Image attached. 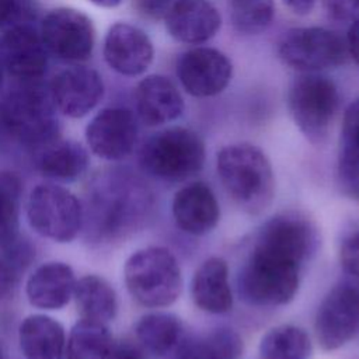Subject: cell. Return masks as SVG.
Returning a JSON list of instances; mask_svg holds the SVG:
<instances>
[{
	"mask_svg": "<svg viewBox=\"0 0 359 359\" xmlns=\"http://www.w3.org/2000/svg\"><path fill=\"white\" fill-rule=\"evenodd\" d=\"M164 20L170 35L184 43H203L222 25L220 13L208 0H174Z\"/></svg>",
	"mask_w": 359,
	"mask_h": 359,
	"instance_id": "19",
	"label": "cell"
},
{
	"mask_svg": "<svg viewBox=\"0 0 359 359\" xmlns=\"http://www.w3.org/2000/svg\"><path fill=\"white\" fill-rule=\"evenodd\" d=\"M244 344L237 331L217 327L208 332L182 338L172 359H241Z\"/></svg>",
	"mask_w": 359,
	"mask_h": 359,
	"instance_id": "25",
	"label": "cell"
},
{
	"mask_svg": "<svg viewBox=\"0 0 359 359\" xmlns=\"http://www.w3.org/2000/svg\"><path fill=\"white\" fill-rule=\"evenodd\" d=\"M0 60L4 70L21 83L39 81L46 73L49 53L39 31L21 25L0 34Z\"/></svg>",
	"mask_w": 359,
	"mask_h": 359,
	"instance_id": "15",
	"label": "cell"
},
{
	"mask_svg": "<svg viewBox=\"0 0 359 359\" xmlns=\"http://www.w3.org/2000/svg\"><path fill=\"white\" fill-rule=\"evenodd\" d=\"M137 118L122 107H108L95 114L86 126V143L93 154L107 161H121L137 143Z\"/></svg>",
	"mask_w": 359,
	"mask_h": 359,
	"instance_id": "12",
	"label": "cell"
},
{
	"mask_svg": "<svg viewBox=\"0 0 359 359\" xmlns=\"http://www.w3.org/2000/svg\"><path fill=\"white\" fill-rule=\"evenodd\" d=\"M56 109L69 118L88 115L104 97L101 74L87 66L74 65L55 76L49 86Z\"/></svg>",
	"mask_w": 359,
	"mask_h": 359,
	"instance_id": "13",
	"label": "cell"
},
{
	"mask_svg": "<svg viewBox=\"0 0 359 359\" xmlns=\"http://www.w3.org/2000/svg\"><path fill=\"white\" fill-rule=\"evenodd\" d=\"M205 156V143L196 132L174 126L156 132L142 144L139 165L156 180L182 182L202 170Z\"/></svg>",
	"mask_w": 359,
	"mask_h": 359,
	"instance_id": "6",
	"label": "cell"
},
{
	"mask_svg": "<svg viewBox=\"0 0 359 359\" xmlns=\"http://www.w3.org/2000/svg\"><path fill=\"white\" fill-rule=\"evenodd\" d=\"M330 17L335 20H355L359 17V0H324Z\"/></svg>",
	"mask_w": 359,
	"mask_h": 359,
	"instance_id": "34",
	"label": "cell"
},
{
	"mask_svg": "<svg viewBox=\"0 0 359 359\" xmlns=\"http://www.w3.org/2000/svg\"><path fill=\"white\" fill-rule=\"evenodd\" d=\"M73 268L62 261H48L36 266L25 282L29 304L43 311L63 309L72 299L76 286Z\"/></svg>",
	"mask_w": 359,
	"mask_h": 359,
	"instance_id": "18",
	"label": "cell"
},
{
	"mask_svg": "<svg viewBox=\"0 0 359 359\" xmlns=\"http://www.w3.org/2000/svg\"><path fill=\"white\" fill-rule=\"evenodd\" d=\"M216 171L226 194L248 215H261L275 198V175L268 156L251 143L222 147Z\"/></svg>",
	"mask_w": 359,
	"mask_h": 359,
	"instance_id": "3",
	"label": "cell"
},
{
	"mask_svg": "<svg viewBox=\"0 0 359 359\" xmlns=\"http://www.w3.org/2000/svg\"><path fill=\"white\" fill-rule=\"evenodd\" d=\"M36 15V0H0V34L15 27L32 25Z\"/></svg>",
	"mask_w": 359,
	"mask_h": 359,
	"instance_id": "32",
	"label": "cell"
},
{
	"mask_svg": "<svg viewBox=\"0 0 359 359\" xmlns=\"http://www.w3.org/2000/svg\"><path fill=\"white\" fill-rule=\"evenodd\" d=\"M339 262L348 275L359 279V230L353 231L342 241L339 248Z\"/></svg>",
	"mask_w": 359,
	"mask_h": 359,
	"instance_id": "33",
	"label": "cell"
},
{
	"mask_svg": "<svg viewBox=\"0 0 359 359\" xmlns=\"http://www.w3.org/2000/svg\"><path fill=\"white\" fill-rule=\"evenodd\" d=\"M35 151L36 170L49 181H74L87 171L90 161L87 149L69 139L57 137Z\"/></svg>",
	"mask_w": 359,
	"mask_h": 359,
	"instance_id": "23",
	"label": "cell"
},
{
	"mask_svg": "<svg viewBox=\"0 0 359 359\" xmlns=\"http://www.w3.org/2000/svg\"><path fill=\"white\" fill-rule=\"evenodd\" d=\"M56 111L49 90L38 81H25L3 100L0 121L14 139L38 150L60 137Z\"/></svg>",
	"mask_w": 359,
	"mask_h": 359,
	"instance_id": "4",
	"label": "cell"
},
{
	"mask_svg": "<svg viewBox=\"0 0 359 359\" xmlns=\"http://www.w3.org/2000/svg\"><path fill=\"white\" fill-rule=\"evenodd\" d=\"M0 359H4V358H3V351H1V346H0Z\"/></svg>",
	"mask_w": 359,
	"mask_h": 359,
	"instance_id": "42",
	"label": "cell"
},
{
	"mask_svg": "<svg viewBox=\"0 0 359 359\" xmlns=\"http://www.w3.org/2000/svg\"><path fill=\"white\" fill-rule=\"evenodd\" d=\"M73 299L81 318L108 324L118 313V296L111 283L94 273L76 280Z\"/></svg>",
	"mask_w": 359,
	"mask_h": 359,
	"instance_id": "27",
	"label": "cell"
},
{
	"mask_svg": "<svg viewBox=\"0 0 359 359\" xmlns=\"http://www.w3.org/2000/svg\"><path fill=\"white\" fill-rule=\"evenodd\" d=\"M230 14L234 28L247 35L265 31L275 14L273 0H230Z\"/></svg>",
	"mask_w": 359,
	"mask_h": 359,
	"instance_id": "31",
	"label": "cell"
},
{
	"mask_svg": "<svg viewBox=\"0 0 359 359\" xmlns=\"http://www.w3.org/2000/svg\"><path fill=\"white\" fill-rule=\"evenodd\" d=\"M135 108L140 122L147 126H161L182 114L184 100L167 77L150 74L135 88Z\"/></svg>",
	"mask_w": 359,
	"mask_h": 359,
	"instance_id": "20",
	"label": "cell"
},
{
	"mask_svg": "<svg viewBox=\"0 0 359 359\" xmlns=\"http://www.w3.org/2000/svg\"><path fill=\"white\" fill-rule=\"evenodd\" d=\"M359 332V287L338 283L321 300L316 318L314 334L318 345L337 351L352 341Z\"/></svg>",
	"mask_w": 359,
	"mask_h": 359,
	"instance_id": "11",
	"label": "cell"
},
{
	"mask_svg": "<svg viewBox=\"0 0 359 359\" xmlns=\"http://www.w3.org/2000/svg\"><path fill=\"white\" fill-rule=\"evenodd\" d=\"M278 52L285 65L303 73L337 67L345 62L348 53L346 43L338 34L320 27L289 29Z\"/></svg>",
	"mask_w": 359,
	"mask_h": 359,
	"instance_id": "9",
	"label": "cell"
},
{
	"mask_svg": "<svg viewBox=\"0 0 359 359\" xmlns=\"http://www.w3.org/2000/svg\"><path fill=\"white\" fill-rule=\"evenodd\" d=\"M153 209V194L135 172L107 168L91 180L83 205L87 237L114 243L139 229Z\"/></svg>",
	"mask_w": 359,
	"mask_h": 359,
	"instance_id": "1",
	"label": "cell"
},
{
	"mask_svg": "<svg viewBox=\"0 0 359 359\" xmlns=\"http://www.w3.org/2000/svg\"><path fill=\"white\" fill-rule=\"evenodd\" d=\"M194 304L209 314H224L233 307L229 265L220 257L205 259L191 280Z\"/></svg>",
	"mask_w": 359,
	"mask_h": 359,
	"instance_id": "21",
	"label": "cell"
},
{
	"mask_svg": "<svg viewBox=\"0 0 359 359\" xmlns=\"http://www.w3.org/2000/svg\"><path fill=\"white\" fill-rule=\"evenodd\" d=\"M18 345L25 359H65L66 332L56 318L29 314L18 325Z\"/></svg>",
	"mask_w": 359,
	"mask_h": 359,
	"instance_id": "22",
	"label": "cell"
},
{
	"mask_svg": "<svg viewBox=\"0 0 359 359\" xmlns=\"http://www.w3.org/2000/svg\"><path fill=\"white\" fill-rule=\"evenodd\" d=\"M233 66L217 49L194 48L177 62V76L184 90L194 97H212L222 93L231 80Z\"/></svg>",
	"mask_w": 359,
	"mask_h": 359,
	"instance_id": "14",
	"label": "cell"
},
{
	"mask_svg": "<svg viewBox=\"0 0 359 359\" xmlns=\"http://www.w3.org/2000/svg\"><path fill=\"white\" fill-rule=\"evenodd\" d=\"M283 3L292 13L297 15H306L313 10L316 0H283Z\"/></svg>",
	"mask_w": 359,
	"mask_h": 359,
	"instance_id": "39",
	"label": "cell"
},
{
	"mask_svg": "<svg viewBox=\"0 0 359 359\" xmlns=\"http://www.w3.org/2000/svg\"><path fill=\"white\" fill-rule=\"evenodd\" d=\"M112 348L107 324L80 318L66 338L65 359H108Z\"/></svg>",
	"mask_w": 359,
	"mask_h": 359,
	"instance_id": "28",
	"label": "cell"
},
{
	"mask_svg": "<svg viewBox=\"0 0 359 359\" xmlns=\"http://www.w3.org/2000/svg\"><path fill=\"white\" fill-rule=\"evenodd\" d=\"M135 335L146 352L154 356H165L172 353L182 341L184 324L172 313L151 311L136 321Z\"/></svg>",
	"mask_w": 359,
	"mask_h": 359,
	"instance_id": "26",
	"label": "cell"
},
{
	"mask_svg": "<svg viewBox=\"0 0 359 359\" xmlns=\"http://www.w3.org/2000/svg\"><path fill=\"white\" fill-rule=\"evenodd\" d=\"M4 67H3V63H1V60H0V87H1V84H3V76H4Z\"/></svg>",
	"mask_w": 359,
	"mask_h": 359,
	"instance_id": "41",
	"label": "cell"
},
{
	"mask_svg": "<svg viewBox=\"0 0 359 359\" xmlns=\"http://www.w3.org/2000/svg\"><path fill=\"white\" fill-rule=\"evenodd\" d=\"M337 184L346 198L359 201V97L348 105L344 114Z\"/></svg>",
	"mask_w": 359,
	"mask_h": 359,
	"instance_id": "24",
	"label": "cell"
},
{
	"mask_svg": "<svg viewBox=\"0 0 359 359\" xmlns=\"http://www.w3.org/2000/svg\"><path fill=\"white\" fill-rule=\"evenodd\" d=\"M17 282V272L14 264L0 259V300L7 297Z\"/></svg>",
	"mask_w": 359,
	"mask_h": 359,
	"instance_id": "36",
	"label": "cell"
},
{
	"mask_svg": "<svg viewBox=\"0 0 359 359\" xmlns=\"http://www.w3.org/2000/svg\"><path fill=\"white\" fill-rule=\"evenodd\" d=\"M306 262L280 247L252 240L238 269V296L254 307H279L290 303L300 286Z\"/></svg>",
	"mask_w": 359,
	"mask_h": 359,
	"instance_id": "2",
	"label": "cell"
},
{
	"mask_svg": "<svg viewBox=\"0 0 359 359\" xmlns=\"http://www.w3.org/2000/svg\"><path fill=\"white\" fill-rule=\"evenodd\" d=\"M174 0H133L135 10L147 20L164 18Z\"/></svg>",
	"mask_w": 359,
	"mask_h": 359,
	"instance_id": "35",
	"label": "cell"
},
{
	"mask_svg": "<svg viewBox=\"0 0 359 359\" xmlns=\"http://www.w3.org/2000/svg\"><path fill=\"white\" fill-rule=\"evenodd\" d=\"M346 50L359 66V17L353 20L346 35Z\"/></svg>",
	"mask_w": 359,
	"mask_h": 359,
	"instance_id": "38",
	"label": "cell"
},
{
	"mask_svg": "<svg viewBox=\"0 0 359 359\" xmlns=\"http://www.w3.org/2000/svg\"><path fill=\"white\" fill-rule=\"evenodd\" d=\"M313 345L309 334L290 324L271 328L258 346V359H310Z\"/></svg>",
	"mask_w": 359,
	"mask_h": 359,
	"instance_id": "29",
	"label": "cell"
},
{
	"mask_svg": "<svg viewBox=\"0 0 359 359\" xmlns=\"http://www.w3.org/2000/svg\"><path fill=\"white\" fill-rule=\"evenodd\" d=\"M25 217L38 236L66 244L83 230V203L69 188L48 181L29 191L25 202Z\"/></svg>",
	"mask_w": 359,
	"mask_h": 359,
	"instance_id": "7",
	"label": "cell"
},
{
	"mask_svg": "<svg viewBox=\"0 0 359 359\" xmlns=\"http://www.w3.org/2000/svg\"><path fill=\"white\" fill-rule=\"evenodd\" d=\"M123 282L139 304L149 309L168 307L178 300L182 290L181 266L168 248L149 245L128 257Z\"/></svg>",
	"mask_w": 359,
	"mask_h": 359,
	"instance_id": "5",
	"label": "cell"
},
{
	"mask_svg": "<svg viewBox=\"0 0 359 359\" xmlns=\"http://www.w3.org/2000/svg\"><path fill=\"white\" fill-rule=\"evenodd\" d=\"M108 359H146V356L135 345L123 342L119 345H114Z\"/></svg>",
	"mask_w": 359,
	"mask_h": 359,
	"instance_id": "37",
	"label": "cell"
},
{
	"mask_svg": "<svg viewBox=\"0 0 359 359\" xmlns=\"http://www.w3.org/2000/svg\"><path fill=\"white\" fill-rule=\"evenodd\" d=\"M339 104L332 80L316 73L297 77L287 95L294 125L311 143H321L330 130Z\"/></svg>",
	"mask_w": 359,
	"mask_h": 359,
	"instance_id": "8",
	"label": "cell"
},
{
	"mask_svg": "<svg viewBox=\"0 0 359 359\" xmlns=\"http://www.w3.org/2000/svg\"><path fill=\"white\" fill-rule=\"evenodd\" d=\"M171 213L181 231L189 236H205L217 226L220 205L206 182L192 181L175 192Z\"/></svg>",
	"mask_w": 359,
	"mask_h": 359,
	"instance_id": "17",
	"label": "cell"
},
{
	"mask_svg": "<svg viewBox=\"0 0 359 359\" xmlns=\"http://www.w3.org/2000/svg\"><path fill=\"white\" fill-rule=\"evenodd\" d=\"M41 39L49 55L67 63H83L93 55L95 29L88 15L70 7L49 11L39 27Z\"/></svg>",
	"mask_w": 359,
	"mask_h": 359,
	"instance_id": "10",
	"label": "cell"
},
{
	"mask_svg": "<svg viewBox=\"0 0 359 359\" xmlns=\"http://www.w3.org/2000/svg\"><path fill=\"white\" fill-rule=\"evenodd\" d=\"M22 185L15 172L0 171V245L17 241Z\"/></svg>",
	"mask_w": 359,
	"mask_h": 359,
	"instance_id": "30",
	"label": "cell"
},
{
	"mask_svg": "<svg viewBox=\"0 0 359 359\" xmlns=\"http://www.w3.org/2000/svg\"><path fill=\"white\" fill-rule=\"evenodd\" d=\"M90 3L98 6V7H104V8H112L121 4L122 0H88Z\"/></svg>",
	"mask_w": 359,
	"mask_h": 359,
	"instance_id": "40",
	"label": "cell"
},
{
	"mask_svg": "<svg viewBox=\"0 0 359 359\" xmlns=\"http://www.w3.org/2000/svg\"><path fill=\"white\" fill-rule=\"evenodd\" d=\"M105 63L128 77L143 74L153 62L154 48L147 34L128 22L109 27L102 48Z\"/></svg>",
	"mask_w": 359,
	"mask_h": 359,
	"instance_id": "16",
	"label": "cell"
}]
</instances>
